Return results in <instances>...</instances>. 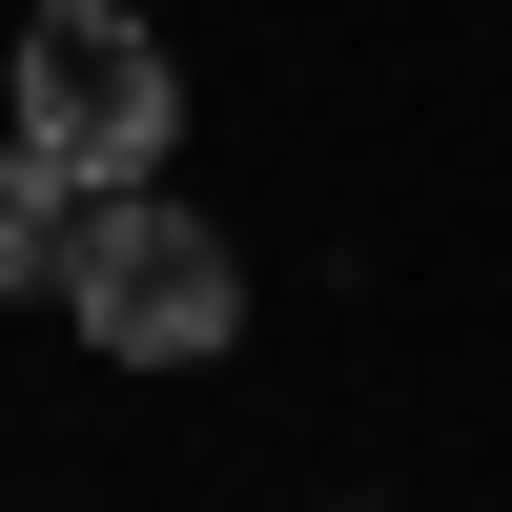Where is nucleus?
Instances as JSON below:
<instances>
[{
    "mask_svg": "<svg viewBox=\"0 0 512 512\" xmlns=\"http://www.w3.org/2000/svg\"><path fill=\"white\" fill-rule=\"evenodd\" d=\"M0 82H21V144L62 164V185H164V144H185V62H164L123 0H41Z\"/></svg>",
    "mask_w": 512,
    "mask_h": 512,
    "instance_id": "2",
    "label": "nucleus"
},
{
    "mask_svg": "<svg viewBox=\"0 0 512 512\" xmlns=\"http://www.w3.org/2000/svg\"><path fill=\"white\" fill-rule=\"evenodd\" d=\"M62 246H82V185L41 144H0V287H62Z\"/></svg>",
    "mask_w": 512,
    "mask_h": 512,
    "instance_id": "3",
    "label": "nucleus"
},
{
    "mask_svg": "<svg viewBox=\"0 0 512 512\" xmlns=\"http://www.w3.org/2000/svg\"><path fill=\"white\" fill-rule=\"evenodd\" d=\"M62 308H82V349H103V369H205V349L246 328V267H226V226H185L164 185H82Z\"/></svg>",
    "mask_w": 512,
    "mask_h": 512,
    "instance_id": "1",
    "label": "nucleus"
}]
</instances>
